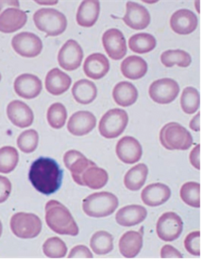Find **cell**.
<instances>
[{"label": "cell", "mask_w": 202, "mask_h": 261, "mask_svg": "<svg viewBox=\"0 0 202 261\" xmlns=\"http://www.w3.org/2000/svg\"><path fill=\"white\" fill-rule=\"evenodd\" d=\"M64 171L59 164L49 157H39L31 166L28 179L40 193L51 195L60 190Z\"/></svg>", "instance_id": "1"}, {"label": "cell", "mask_w": 202, "mask_h": 261, "mask_svg": "<svg viewBox=\"0 0 202 261\" xmlns=\"http://www.w3.org/2000/svg\"><path fill=\"white\" fill-rule=\"evenodd\" d=\"M46 222L47 226L59 235H78V224L70 211L58 201L51 200L46 203Z\"/></svg>", "instance_id": "2"}, {"label": "cell", "mask_w": 202, "mask_h": 261, "mask_svg": "<svg viewBox=\"0 0 202 261\" xmlns=\"http://www.w3.org/2000/svg\"><path fill=\"white\" fill-rule=\"evenodd\" d=\"M118 199L111 192H96L87 196L82 202L85 214L93 218L111 216L118 207Z\"/></svg>", "instance_id": "3"}, {"label": "cell", "mask_w": 202, "mask_h": 261, "mask_svg": "<svg viewBox=\"0 0 202 261\" xmlns=\"http://www.w3.org/2000/svg\"><path fill=\"white\" fill-rule=\"evenodd\" d=\"M36 28L47 36H58L66 32L67 19L64 13L55 9H40L33 15Z\"/></svg>", "instance_id": "4"}, {"label": "cell", "mask_w": 202, "mask_h": 261, "mask_svg": "<svg viewBox=\"0 0 202 261\" xmlns=\"http://www.w3.org/2000/svg\"><path fill=\"white\" fill-rule=\"evenodd\" d=\"M160 141L166 150H186L193 145V137L182 125L170 122L160 132Z\"/></svg>", "instance_id": "5"}, {"label": "cell", "mask_w": 202, "mask_h": 261, "mask_svg": "<svg viewBox=\"0 0 202 261\" xmlns=\"http://www.w3.org/2000/svg\"><path fill=\"white\" fill-rule=\"evenodd\" d=\"M129 123L128 113L123 109H111L101 118L98 125L99 134L107 139L121 136Z\"/></svg>", "instance_id": "6"}, {"label": "cell", "mask_w": 202, "mask_h": 261, "mask_svg": "<svg viewBox=\"0 0 202 261\" xmlns=\"http://www.w3.org/2000/svg\"><path fill=\"white\" fill-rule=\"evenodd\" d=\"M11 229L19 239H34L42 231V222L35 214L18 212L11 219Z\"/></svg>", "instance_id": "7"}, {"label": "cell", "mask_w": 202, "mask_h": 261, "mask_svg": "<svg viewBox=\"0 0 202 261\" xmlns=\"http://www.w3.org/2000/svg\"><path fill=\"white\" fill-rule=\"evenodd\" d=\"M183 230V220L175 212L164 213L157 222V235L163 242L176 241L182 235Z\"/></svg>", "instance_id": "8"}, {"label": "cell", "mask_w": 202, "mask_h": 261, "mask_svg": "<svg viewBox=\"0 0 202 261\" xmlns=\"http://www.w3.org/2000/svg\"><path fill=\"white\" fill-rule=\"evenodd\" d=\"M180 93V85L173 79L163 78L153 82L150 86L149 94L154 102L168 105L176 99Z\"/></svg>", "instance_id": "9"}, {"label": "cell", "mask_w": 202, "mask_h": 261, "mask_svg": "<svg viewBox=\"0 0 202 261\" xmlns=\"http://www.w3.org/2000/svg\"><path fill=\"white\" fill-rule=\"evenodd\" d=\"M12 46L15 53L26 58L37 57L43 49L42 40L36 34L27 32L13 36Z\"/></svg>", "instance_id": "10"}, {"label": "cell", "mask_w": 202, "mask_h": 261, "mask_svg": "<svg viewBox=\"0 0 202 261\" xmlns=\"http://www.w3.org/2000/svg\"><path fill=\"white\" fill-rule=\"evenodd\" d=\"M83 59V50L75 40H68L58 54V62L62 68L68 71L78 69Z\"/></svg>", "instance_id": "11"}, {"label": "cell", "mask_w": 202, "mask_h": 261, "mask_svg": "<svg viewBox=\"0 0 202 261\" xmlns=\"http://www.w3.org/2000/svg\"><path fill=\"white\" fill-rule=\"evenodd\" d=\"M105 51L112 60L123 59L127 54V42L124 34L118 29H110L102 36Z\"/></svg>", "instance_id": "12"}, {"label": "cell", "mask_w": 202, "mask_h": 261, "mask_svg": "<svg viewBox=\"0 0 202 261\" xmlns=\"http://www.w3.org/2000/svg\"><path fill=\"white\" fill-rule=\"evenodd\" d=\"M122 20L127 26L133 30L141 31L150 25V14L143 5L129 1L126 4V14L122 17Z\"/></svg>", "instance_id": "13"}, {"label": "cell", "mask_w": 202, "mask_h": 261, "mask_svg": "<svg viewBox=\"0 0 202 261\" xmlns=\"http://www.w3.org/2000/svg\"><path fill=\"white\" fill-rule=\"evenodd\" d=\"M97 118L89 111H78L73 114L67 123V130L73 136L82 137L95 129Z\"/></svg>", "instance_id": "14"}, {"label": "cell", "mask_w": 202, "mask_h": 261, "mask_svg": "<svg viewBox=\"0 0 202 261\" xmlns=\"http://www.w3.org/2000/svg\"><path fill=\"white\" fill-rule=\"evenodd\" d=\"M198 20L196 14L187 9L179 10L172 14L170 26L174 33L187 35L194 33L197 28Z\"/></svg>", "instance_id": "15"}, {"label": "cell", "mask_w": 202, "mask_h": 261, "mask_svg": "<svg viewBox=\"0 0 202 261\" xmlns=\"http://www.w3.org/2000/svg\"><path fill=\"white\" fill-rule=\"evenodd\" d=\"M7 116L13 125L19 128L30 127L34 120L33 110L21 100H13L8 105Z\"/></svg>", "instance_id": "16"}, {"label": "cell", "mask_w": 202, "mask_h": 261, "mask_svg": "<svg viewBox=\"0 0 202 261\" xmlns=\"http://www.w3.org/2000/svg\"><path fill=\"white\" fill-rule=\"evenodd\" d=\"M42 88L41 80L33 74H22L14 81V91L19 97L26 99L37 98Z\"/></svg>", "instance_id": "17"}, {"label": "cell", "mask_w": 202, "mask_h": 261, "mask_svg": "<svg viewBox=\"0 0 202 261\" xmlns=\"http://www.w3.org/2000/svg\"><path fill=\"white\" fill-rule=\"evenodd\" d=\"M108 181V172L101 168H98L97 164L93 162L82 171L76 184L78 186L88 187L92 190H100L104 188Z\"/></svg>", "instance_id": "18"}, {"label": "cell", "mask_w": 202, "mask_h": 261, "mask_svg": "<svg viewBox=\"0 0 202 261\" xmlns=\"http://www.w3.org/2000/svg\"><path fill=\"white\" fill-rule=\"evenodd\" d=\"M117 154L123 163L135 164L141 159L143 149L136 138L124 137L118 142Z\"/></svg>", "instance_id": "19"}, {"label": "cell", "mask_w": 202, "mask_h": 261, "mask_svg": "<svg viewBox=\"0 0 202 261\" xmlns=\"http://www.w3.org/2000/svg\"><path fill=\"white\" fill-rule=\"evenodd\" d=\"M25 12L16 8H8L0 13V33H13L26 25Z\"/></svg>", "instance_id": "20"}, {"label": "cell", "mask_w": 202, "mask_h": 261, "mask_svg": "<svg viewBox=\"0 0 202 261\" xmlns=\"http://www.w3.org/2000/svg\"><path fill=\"white\" fill-rule=\"evenodd\" d=\"M171 196V190L164 184L154 183L149 185L141 193L143 203L150 207L160 206L167 202Z\"/></svg>", "instance_id": "21"}, {"label": "cell", "mask_w": 202, "mask_h": 261, "mask_svg": "<svg viewBox=\"0 0 202 261\" xmlns=\"http://www.w3.org/2000/svg\"><path fill=\"white\" fill-rule=\"evenodd\" d=\"M140 232L128 231L119 241V251L126 258H134L143 248V230Z\"/></svg>", "instance_id": "22"}, {"label": "cell", "mask_w": 202, "mask_h": 261, "mask_svg": "<svg viewBox=\"0 0 202 261\" xmlns=\"http://www.w3.org/2000/svg\"><path fill=\"white\" fill-rule=\"evenodd\" d=\"M83 70L88 78L100 80L110 70V62L104 54L94 53L85 60Z\"/></svg>", "instance_id": "23"}, {"label": "cell", "mask_w": 202, "mask_h": 261, "mask_svg": "<svg viewBox=\"0 0 202 261\" xmlns=\"http://www.w3.org/2000/svg\"><path fill=\"white\" fill-rule=\"evenodd\" d=\"M148 216V211L142 205L131 204L118 210L116 220L119 225L131 227L143 222Z\"/></svg>", "instance_id": "24"}, {"label": "cell", "mask_w": 202, "mask_h": 261, "mask_svg": "<svg viewBox=\"0 0 202 261\" xmlns=\"http://www.w3.org/2000/svg\"><path fill=\"white\" fill-rule=\"evenodd\" d=\"M72 84V79L59 68H53L46 77V89L54 96L66 93Z\"/></svg>", "instance_id": "25"}, {"label": "cell", "mask_w": 202, "mask_h": 261, "mask_svg": "<svg viewBox=\"0 0 202 261\" xmlns=\"http://www.w3.org/2000/svg\"><path fill=\"white\" fill-rule=\"evenodd\" d=\"M100 3L98 0H84L80 3L77 13V23L80 27L91 28L98 19Z\"/></svg>", "instance_id": "26"}, {"label": "cell", "mask_w": 202, "mask_h": 261, "mask_svg": "<svg viewBox=\"0 0 202 261\" xmlns=\"http://www.w3.org/2000/svg\"><path fill=\"white\" fill-rule=\"evenodd\" d=\"M72 94L75 100L80 105H90L98 96V88L89 80H79L72 88Z\"/></svg>", "instance_id": "27"}, {"label": "cell", "mask_w": 202, "mask_h": 261, "mask_svg": "<svg viewBox=\"0 0 202 261\" xmlns=\"http://www.w3.org/2000/svg\"><path fill=\"white\" fill-rule=\"evenodd\" d=\"M64 162L66 168L70 170L72 178L75 182L78 181V177L82 171L93 163V161L87 159L80 151L76 150L66 151L64 156Z\"/></svg>", "instance_id": "28"}, {"label": "cell", "mask_w": 202, "mask_h": 261, "mask_svg": "<svg viewBox=\"0 0 202 261\" xmlns=\"http://www.w3.org/2000/svg\"><path fill=\"white\" fill-rule=\"evenodd\" d=\"M112 98L117 105L122 107H129L134 105L138 98L136 87L129 82H121L114 86Z\"/></svg>", "instance_id": "29"}, {"label": "cell", "mask_w": 202, "mask_h": 261, "mask_svg": "<svg viewBox=\"0 0 202 261\" xmlns=\"http://www.w3.org/2000/svg\"><path fill=\"white\" fill-rule=\"evenodd\" d=\"M121 72L125 78L139 80L147 74L148 64L139 56H129L121 64Z\"/></svg>", "instance_id": "30"}, {"label": "cell", "mask_w": 202, "mask_h": 261, "mask_svg": "<svg viewBox=\"0 0 202 261\" xmlns=\"http://www.w3.org/2000/svg\"><path fill=\"white\" fill-rule=\"evenodd\" d=\"M149 174V168L145 164H138L126 173L125 187L131 191H137L143 188Z\"/></svg>", "instance_id": "31"}, {"label": "cell", "mask_w": 202, "mask_h": 261, "mask_svg": "<svg viewBox=\"0 0 202 261\" xmlns=\"http://www.w3.org/2000/svg\"><path fill=\"white\" fill-rule=\"evenodd\" d=\"M157 41L150 33H137L129 40V47L137 54H145L152 51L156 47Z\"/></svg>", "instance_id": "32"}, {"label": "cell", "mask_w": 202, "mask_h": 261, "mask_svg": "<svg viewBox=\"0 0 202 261\" xmlns=\"http://www.w3.org/2000/svg\"><path fill=\"white\" fill-rule=\"evenodd\" d=\"M90 246L97 255H107L113 250V237L106 231H98L91 238Z\"/></svg>", "instance_id": "33"}, {"label": "cell", "mask_w": 202, "mask_h": 261, "mask_svg": "<svg viewBox=\"0 0 202 261\" xmlns=\"http://www.w3.org/2000/svg\"><path fill=\"white\" fill-rule=\"evenodd\" d=\"M161 62L165 67L178 65L180 67H188L192 63L189 53L182 49H169L161 55Z\"/></svg>", "instance_id": "34"}, {"label": "cell", "mask_w": 202, "mask_h": 261, "mask_svg": "<svg viewBox=\"0 0 202 261\" xmlns=\"http://www.w3.org/2000/svg\"><path fill=\"white\" fill-rule=\"evenodd\" d=\"M181 106L183 111L187 115L195 114L200 107V94L195 87L188 86L183 89Z\"/></svg>", "instance_id": "35"}, {"label": "cell", "mask_w": 202, "mask_h": 261, "mask_svg": "<svg viewBox=\"0 0 202 261\" xmlns=\"http://www.w3.org/2000/svg\"><path fill=\"white\" fill-rule=\"evenodd\" d=\"M19 161L18 151L11 146L0 149V173H10L16 168Z\"/></svg>", "instance_id": "36"}, {"label": "cell", "mask_w": 202, "mask_h": 261, "mask_svg": "<svg viewBox=\"0 0 202 261\" xmlns=\"http://www.w3.org/2000/svg\"><path fill=\"white\" fill-rule=\"evenodd\" d=\"M181 198L187 205L200 207V184L196 182L185 183L181 189Z\"/></svg>", "instance_id": "37"}, {"label": "cell", "mask_w": 202, "mask_h": 261, "mask_svg": "<svg viewBox=\"0 0 202 261\" xmlns=\"http://www.w3.org/2000/svg\"><path fill=\"white\" fill-rule=\"evenodd\" d=\"M47 122L53 129H61L66 124L67 119V111L66 106L60 102L50 105L47 110Z\"/></svg>", "instance_id": "38"}, {"label": "cell", "mask_w": 202, "mask_h": 261, "mask_svg": "<svg viewBox=\"0 0 202 261\" xmlns=\"http://www.w3.org/2000/svg\"><path fill=\"white\" fill-rule=\"evenodd\" d=\"M43 252L49 258H63L67 254V247L64 241L58 237H53L43 244Z\"/></svg>", "instance_id": "39"}, {"label": "cell", "mask_w": 202, "mask_h": 261, "mask_svg": "<svg viewBox=\"0 0 202 261\" xmlns=\"http://www.w3.org/2000/svg\"><path fill=\"white\" fill-rule=\"evenodd\" d=\"M39 135L35 130H24L17 138V146L24 153H32L37 149Z\"/></svg>", "instance_id": "40"}, {"label": "cell", "mask_w": 202, "mask_h": 261, "mask_svg": "<svg viewBox=\"0 0 202 261\" xmlns=\"http://www.w3.org/2000/svg\"><path fill=\"white\" fill-rule=\"evenodd\" d=\"M200 241H201L200 231L192 232L185 238L184 247L191 255L200 256V254H201L200 253L201 252V242Z\"/></svg>", "instance_id": "41"}, {"label": "cell", "mask_w": 202, "mask_h": 261, "mask_svg": "<svg viewBox=\"0 0 202 261\" xmlns=\"http://www.w3.org/2000/svg\"><path fill=\"white\" fill-rule=\"evenodd\" d=\"M12 192V184L7 177L0 176V203L6 202Z\"/></svg>", "instance_id": "42"}, {"label": "cell", "mask_w": 202, "mask_h": 261, "mask_svg": "<svg viewBox=\"0 0 202 261\" xmlns=\"http://www.w3.org/2000/svg\"><path fill=\"white\" fill-rule=\"evenodd\" d=\"M69 258H92L93 254L88 247L85 245H78L72 249L70 254L68 255Z\"/></svg>", "instance_id": "43"}, {"label": "cell", "mask_w": 202, "mask_h": 261, "mask_svg": "<svg viewBox=\"0 0 202 261\" xmlns=\"http://www.w3.org/2000/svg\"><path fill=\"white\" fill-rule=\"evenodd\" d=\"M201 147L200 145H196L190 153V163L197 170H200V161H201Z\"/></svg>", "instance_id": "44"}, {"label": "cell", "mask_w": 202, "mask_h": 261, "mask_svg": "<svg viewBox=\"0 0 202 261\" xmlns=\"http://www.w3.org/2000/svg\"><path fill=\"white\" fill-rule=\"evenodd\" d=\"M162 258H182L183 255L181 252L171 245H164L161 250Z\"/></svg>", "instance_id": "45"}, {"label": "cell", "mask_w": 202, "mask_h": 261, "mask_svg": "<svg viewBox=\"0 0 202 261\" xmlns=\"http://www.w3.org/2000/svg\"><path fill=\"white\" fill-rule=\"evenodd\" d=\"M201 114L197 113L196 116H195L193 119L190 122V128L195 132H199L200 128H201Z\"/></svg>", "instance_id": "46"}, {"label": "cell", "mask_w": 202, "mask_h": 261, "mask_svg": "<svg viewBox=\"0 0 202 261\" xmlns=\"http://www.w3.org/2000/svg\"><path fill=\"white\" fill-rule=\"evenodd\" d=\"M19 1H0V13L2 12V9L5 7L8 8H16L19 9Z\"/></svg>", "instance_id": "47"}, {"label": "cell", "mask_w": 202, "mask_h": 261, "mask_svg": "<svg viewBox=\"0 0 202 261\" xmlns=\"http://www.w3.org/2000/svg\"><path fill=\"white\" fill-rule=\"evenodd\" d=\"M38 4H44V5H56L58 1H36Z\"/></svg>", "instance_id": "48"}, {"label": "cell", "mask_w": 202, "mask_h": 261, "mask_svg": "<svg viewBox=\"0 0 202 261\" xmlns=\"http://www.w3.org/2000/svg\"><path fill=\"white\" fill-rule=\"evenodd\" d=\"M2 231H3V226H2V222L0 221V237L2 235Z\"/></svg>", "instance_id": "49"}, {"label": "cell", "mask_w": 202, "mask_h": 261, "mask_svg": "<svg viewBox=\"0 0 202 261\" xmlns=\"http://www.w3.org/2000/svg\"><path fill=\"white\" fill-rule=\"evenodd\" d=\"M0 82H1V74H0Z\"/></svg>", "instance_id": "50"}]
</instances>
